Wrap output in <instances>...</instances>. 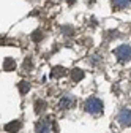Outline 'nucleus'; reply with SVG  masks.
I'll return each instance as SVG.
<instances>
[{"instance_id":"obj_1","label":"nucleus","mask_w":131,"mask_h":133,"mask_svg":"<svg viewBox=\"0 0 131 133\" xmlns=\"http://www.w3.org/2000/svg\"><path fill=\"white\" fill-rule=\"evenodd\" d=\"M84 108L90 114H100V112H103V103H101V100L96 98V97L89 98L87 102H85V105H84Z\"/></svg>"},{"instance_id":"obj_2","label":"nucleus","mask_w":131,"mask_h":133,"mask_svg":"<svg viewBox=\"0 0 131 133\" xmlns=\"http://www.w3.org/2000/svg\"><path fill=\"white\" fill-rule=\"evenodd\" d=\"M114 54L117 56V59L120 62H129L131 60V46L128 44H120L119 48H115Z\"/></svg>"},{"instance_id":"obj_3","label":"nucleus","mask_w":131,"mask_h":133,"mask_svg":"<svg viewBox=\"0 0 131 133\" xmlns=\"http://www.w3.org/2000/svg\"><path fill=\"white\" fill-rule=\"evenodd\" d=\"M37 133H55V127H54V122L51 119H43L37 124L35 127Z\"/></svg>"},{"instance_id":"obj_4","label":"nucleus","mask_w":131,"mask_h":133,"mask_svg":"<svg viewBox=\"0 0 131 133\" xmlns=\"http://www.w3.org/2000/svg\"><path fill=\"white\" fill-rule=\"evenodd\" d=\"M59 106H60V109H71L76 106V98L73 95H63Z\"/></svg>"},{"instance_id":"obj_5","label":"nucleus","mask_w":131,"mask_h":133,"mask_svg":"<svg viewBox=\"0 0 131 133\" xmlns=\"http://www.w3.org/2000/svg\"><path fill=\"white\" fill-rule=\"evenodd\" d=\"M119 122H120L122 125H126V127L131 125V109H129V108H125V109L119 114Z\"/></svg>"},{"instance_id":"obj_6","label":"nucleus","mask_w":131,"mask_h":133,"mask_svg":"<svg viewBox=\"0 0 131 133\" xmlns=\"http://www.w3.org/2000/svg\"><path fill=\"white\" fill-rule=\"evenodd\" d=\"M111 2H112V10L120 11V10H125L126 6H129L131 0H111Z\"/></svg>"},{"instance_id":"obj_7","label":"nucleus","mask_w":131,"mask_h":133,"mask_svg":"<svg viewBox=\"0 0 131 133\" xmlns=\"http://www.w3.org/2000/svg\"><path fill=\"white\" fill-rule=\"evenodd\" d=\"M21 127H22V124L19 121H13V122H10V124L5 125V130L10 131V133H16V131L21 130Z\"/></svg>"},{"instance_id":"obj_8","label":"nucleus","mask_w":131,"mask_h":133,"mask_svg":"<svg viewBox=\"0 0 131 133\" xmlns=\"http://www.w3.org/2000/svg\"><path fill=\"white\" fill-rule=\"evenodd\" d=\"M14 68H16V62H14V59L6 57L5 62H3V71H13Z\"/></svg>"},{"instance_id":"obj_9","label":"nucleus","mask_w":131,"mask_h":133,"mask_svg":"<svg viewBox=\"0 0 131 133\" xmlns=\"http://www.w3.org/2000/svg\"><path fill=\"white\" fill-rule=\"evenodd\" d=\"M65 73H67V70H65L63 66H54L52 71H51V76L52 78H60V76H65Z\"/></svg>"},{"instance_id":"obj_10","label":"nucleus","mask_w":131,"mask_h":133,"mask_svg":"<svg viewBox=\"0 0 131 133\" xmlns=\"http://www.w3.org/2000/svg\"><path fill=\"white\" fill-rule=\"evenodd\" d=\"M71 78H73V81H81V79H84V71L79 70V68H76V70L71 71Z\"/></svg>"},{"instance_id":"obj_11","label":"nucleus","mask_w":131,"mask_h":133,"mask_svg":"<svg viewBox=\"0 0 131 133\" xmlns=\"http://www.w3.org/2000/svg\"><path fill=\"white\" fill-rule=\"evenodd\" d=\"M30 90V84L28 82H25V81H22V82H19V92L24 95V94H27Z\"/></svg>"},{"instance_id":"obj_12","label":"nucleus","mask_w":131,"mask_h":133,"mask_svg":"<svg viewBox=\"0 0 131 133\" xmlns=\"http://www.w3.org/2000/svg\"><path fill=\"white\" fill-rule=\"evenodd\" d=\"M44 108H46V103L43 102V100H38V102L35 103V111H37V112H43Z\"/></svg>"},{"instance_id":"obj_13","label":"nucleus","mask_w":131,"mask_h":133,"mask_svg":"<svg viewBox=\"0 0 131 133\" xmlns=\"http://www.w3.org/2000/svg\"><path fill=\"white\" fill-rule=\"evenodd\" d=\"M41 38H43V32L41 30H35L33 35H32V40H33L35 43H38V41H41Z\"/></svg>"},{"instance_id":"obj_14","label":"nucleus","mask_w":131,"mask_h":133,"mask_svg":"<svg viewBox=\"0 0 131 133\" xmlns=\"http://www.w3.org/2000/svg\"><path fill=\"white\" fill-rule=\"evenodd\" d=\"M25 68H27V70L30 68V60H27V62H24V70H25Z\"/></svg>"},{"instance_id":"obj_15","label":"nucleus","mask_w":131,"mask_h":133,"mask_svg":"<svg viewBox=\"0 0 131 133\" xmlns=\"http://www.w3.org/2000/svg\"><path fill=\"white\" fill-rule=\"evenodd\" d=\"M67 2H68V3H70V5H71V3H73V2H74V0H67Z\"/></svg>"}]
</instances>
